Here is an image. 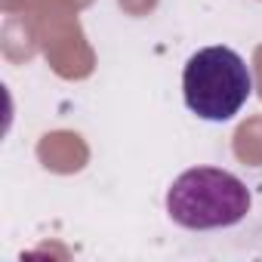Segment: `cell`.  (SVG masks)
Returning a JSON list of instances; mask_svg holds the SVG:
<instances>
[{"instance_id": "cell-2", "label": "cell", "mask_w": 262, "mask_h": 262, "mask_svg": "<svg viewBox=\"0 0 262 262\" xmlns=\"http://www.w3.org/2000/svg\"><path fill=\"white\" fill-rule=\"evenodd\" d=\"M182 93L191 114L222 123L247 105L253 93V74L231 47H207L185 62Z\"/></svg>"}, {"instance_id": "cell-1", "label": "cell", "mask_w": 262, "mask_h": 262, "mask_svg": "<svg viewBox=\"0 0 262 262\" xmlns=\"http://www.w3.org/2000/svg\"><path fill=\"white\" fill-rule=\"evenodd\" d=\"M167 213L176 225L191 231L228 228L250 213V191L234 173L191 167L173 179L167 191Z\"/></svg>"}]
</instances>
